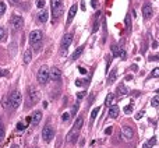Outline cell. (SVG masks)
Returning a JSON list of instances; mask_svg holds the SVG:
<instances>
[{"mask_svg": "<svg viewBox=\"0 0 159 148\" xmlns=\"http://www.w3.org/2000/svg\"><path fill=\"white\" fill-rule=\"evenodd\" d=\"M22 102V95L20 91H14L10 95V108L11 109H17Z\"/></svg>", "mask_w": 159, "mask_h": 148, "instance_id": "277c9868", "label": "cell"}, {"mask_svg": "<svg viewBox=\"0 0 159 148\" xmlns=\"http://www.w3.org/2000/svg\"><path fill=\"white\" fill-rule=\"evenodd\" d=\"M119 108H117L116 105H113V106H110L109 108V116L112 117V119H116L117 116H119Z\"/></svg>", "mask_w": 159, "mask_h": 148, "instance_id": "9a60e30c", "label": "cell"}, {"mask_svg": "<svg viewBox=\"0 0 159 148\" xmlns=\"http://www.w3.org/2000/svg\"><path fill=\"white\" fill-rule=\"evenodd\" d=\"M43 39V34L42 31H39V30H35V31L31 32V35H30V42H31V45L34 46V48H39V45H41V42H42Z\"/></svg>", "mask_w": 159, "mask_h": 148, "instance_id": "7a4b0ae2", "label": "cell"}, {"mask_svg": "<svg viewBox=\"0 0 159 148\" xmlns=\"http://www.w3.org/2000/svg\"><path fill=\"white\" fill-rule=\"evenodd\" d=\"M151 105L154 106V108H156V106L159 105V95H156V96H154V98H152V101H151Z\"/></svg>", "mask_w": 159, "mask_h": 148, "instance_id": "4316f807", "label": "cell"}, {"mask_svg": "<svg viewBox=\"0 0 159 148\" xmlns=\"http://www.w3.org/2000/svg\"><path fill=\"white\" fill-rule=\"evenodd\" d=\"M85 95H87V92H85V91H83V92H78V94H77V98H78V99H83Z\"/></svg>", "mask_w": 159, "mask_h": 148, "instance_id": "e575fe53", "label": "cell"}, {"mask_svg": "<svg viewBox=\"0 0 159 148\" xmlns=\"http://www.w3.org/2000/svg\"><path fill=\"white\" fill-rule=\"evenodd\" d=\"M142 15H144L145 20H149L152 17V7L149 4H144L142 6Z\"/></svg>", "mask_w": 159, "mask_h": 148, "instance_id": "7c38bea8", "label": "cell"}, {"mask_svg": "<svg viewBox=\"0 0 159 148\" xmlns=\"http://www.w3.org/2000/svg\"><path fill=\"white\" fill-rule=\"evenodd\" d=\"M17 128H18V130H24V128H25V124H22V123H18V124H17Z\"/></svg>", "mask_w": 159, "mask_h": 148, "instance_id": "b9f144b4", "label": "cell"}, {"mask_svg": "<svg viewBox=\"0 0 159 148\" xmlns=\"http://www.w3.org/2000/svg\"><path fill=\"white\" fill-rule=\"evenodd\" d=\"M83 50H84V46H80V48H78V49H77V50H75L73 54H71V59H73V60H77V59L81 56Z\"/></svg>", "mask_w": 159, "mask_h": 148, "instance_id": "e0dca14e", "label": "cell"}, {"mask_svg": "<svg viewBox=\"0 0 159 148\" xmlns=\"http://www.w3.org/2000/svg\"><path fill=\"white\" fill-rule=\"evenodd\" d=\"M78 70H80V73H81V74H85V73H87V70H85L84 67H78Z\"/></svg>", "mask_w": 159, "mask_h": 148, "instance_id": "7bdbcfd3", "label": "cell"}, {"mask_svg": "<svg viewBox=\"0 0 159 148\" xmlns=\"http://www.w3.org/2000/svg\"><path fill=\"white\" fill-rule=\"evenodd\" d=\"M85 84V81H83V80H77V81H75V85H77V87H81V85H84Z\"/></svg>", "mask_w": 159, "mask_h": 148, "instance_id": "f35d334b", "label": "cell"}, {"mask_svg": "<svg viewBox=\"0 0 159 148\" xmlns=\"http://www.w3.org/2000/svg\"><path fill=\"white\" fill-rule=\"evenodd\" d=\"M83 123H84V119H83V117H78V119L75 120L74 126H73V130L80 131V130H81V127H83Z\"/></svg>", "mask_w": 159, "mask_h": 148, "instance_id": "2e32d148", "label": "cell"}, {"mask_svg": "<svg viewBox=\"0 0 159 148\" xmlns=\"http://www.w3.org/2000/svg\"><path fill=\"white\" fill-rule=\"evenodd\" d=\"M1 108H3V109H9V108H10V98L4 96V98L1 99Z\"/></svg>", "mask_w": 159, "mask_h": 148, "instance_id": "ffe728a7", "label": "cell"}, {"mask_svg": "<svg viewBox=\"0 0 159 148\" xmlns=\"http://www.w3.org/2000/svg\"><path fill=\"white\" fill-rule=\"evenodd\" d=\"M126 27H127V30H131V18H130V15H126Z\"/></svg>", "mask_w": 159, "mask_h": 148, "instance_id": "f1b7e54d", "label": "cell"}, {"mask_svg": "<svg viewBox=\"0 0 159 148\" xmlns=\"http://www.w3.org/2000/svg\"><path fill=\"white\" fill-rule=\"evenodd\" d=\"M131 110H133L131 105H128V106H126V108H124V113H126V115H130V113H131Z\"/></svg>", "mask_w": 159, "mask_h": 148, "instance_id": "1f68e13d", "label": "cell"}, {"mask_svg": "<svg viewBox=\"0 0 159 148\" xmlns=\"http://www.w3.org/2000/svg\"><path fill=\"white\" fill-rule=\"evenodd\" d=\"M110 49H112V52H113V56H121V52H123V50H120L117 45L113 43V45L110 46Z\"/></svg>", "mask_w": 159, "mask_h": 148, "instance_id": "d6986e66", "label": "cell"}, {"mask_svg": "<svg viewBox=\"0 0 159 148\" xmlns=\"http://www.w3.org/2000/svg\"><path fill=\"white\" fill-rule=\"evenodd\" d=\"M9 1H10L11 4H18L20 3V0H9Z\"/></svg>", "mask_w": 159, "mask_h": 148, "instance_id": "ee69618b", "label": "cell"}, {"mask_svg": "<svg viewBox=\"0 0 159 148\" xmlns=\"http://www.w3.org/2000/svg\"><path fill=\"white\" fill-rule=\"evenodd\" d=\"M70 113H63V116H62V119H63L64 122H67V120H70Z\"/></svg>", "mask_w": 159, "mask_h": 148, "instance_id": "836d02e7", "label": "cell"}, {"mask_svg": "<svg viewBox=\"0 0 159 148\" xmlns=\"http://www.w3.org/2000/svg\"><path fill=\"white\" fill-rule=\"evenodd\" d=\"M11 148H18V145H17V144H13V145H11Z\"/></svg>", "mask_w": 159, "mask_h": 148, "instance_id": "bcb514c9", "label": "cell"}, {"mask_svg": "<svg viewBox=\"0 0 159 148\" xmlns=\"http://www.w3.org/2000/svg\"><path fill=\"white\" fill-rule=\"evenodd\" d=\"M144 116V110H141V112H138L137 115H136V119H137V120H140V119H141V117Z\"/></svg>", "mask_w": 159, "mask_h": 148, "instance_id": "d590c367", "label": "cell"}, {"mask_svg": "<svg viewBox=\"0 0 159 148\" xmlns=\"http://www.w3.org/2000/svg\"><path fill=\"white\" fill-rule=\"evenodd\" d=\"M48 17H49V14H48V11L46 10H39L38 11V14H36V18H38V21L39 22H46L48 21Z\"/></svg>", "mask_w": 159, "mask_h": 148, "instance_id": "4fadbf2b", "label": "cell"}, {"mask_svg": "<svg viewBox=\"0 0 159 148\" xmlns=\"http://www.w3.org/2000/svg\"><path fill=\"white\" fill-rule=\"evenodd\" d=\"M77 109H78V102H77V104L74 105V108H73V112H71L73 115H75V113H77Z\"/></svg>", "mask_w": 159, "mask_h": 148, "instance_id": "60d3db41", "label": "cell"}, {"mask_svg": "<svg viewBox=\"0 0 159 148\" xmlns=\"http://www.w3.org/2000/svg\"><path fill=\"white\" fill-rule=\"evenodd\" d=\"M31 59H32V53H31V50L28 49V50L25 52V54H24V63H30Z\"/></svg>", "mask_w": 159, "mask_h": 148, "instance_id": "cb8c5ba5", "label": "cell"}, {"mask_svg": "<svg viewBox=\"0 0 159 148\" xmlns=\"http://www.w3.org/2000/svg\"><path fill=\"white\" fill-rule=\"evenodd\" d=\"M151 77H159V67H156V69H154V70H152Z\"/></svg>", "mask_w": 159, "mask_h": 148, "instance_id": "f546056e", "label": "cell"}, {"mask_svg": "<svg viewBox=\"0 0 159 148\" xmlns=\"http://www.w3.org/2000/svg\"><path fill=\"white\" fill-rule=\"evenodd\" d=\"M36 4H38V7L42 10L43 7H45V0H38V3H36Z\"/></svg>", "mask_w": 159, "mask_h": 148, "instance_id": "d6a6232c", "label": "cell"}, {"mask_svg": "<svg viewBox=\"0 0 159 148\" xmlns=\"http://www.w3.org/2000/svg\"><path fill=\"white\" fill-rule=\"evenodd\" d=\"M4 39H6V30L0 27V41H4Z\"/></svg>", "mask_w": 159, "mask_h": 148, "instance_id": "83f0119b", "label": "cell"}, {"mask_svg": "<svg viewBox=\"0 0 159 148\" xmlns=\"http://www.w3.org/2000/svg\"><path fill=\"white\" fill-rule=\"evenodd\" d=\"M0 130H1V122H0Z\"/></svg>", "mask_w": 159, "mask_h": 148, "instance_id": "7dc6e473", "label": "cell"}, {"mask_svg": "<svg viewBox=\"0 0 159 148\" xmlns=\"http://www.w3.org/2000/svg\"><path fill=\"white\" fill-rule=\"evenodd\" d=\"M4 11H6V4L3 1H0V15L4 14Z\"/></svg>", "mask_w": 159, "mask_h": 148, "instance_id": "4dcf8cb0", "label": "cell"}, {"mask_svg": "<svg viewBox=\"0 0 159 148\" xmlns=\"http://www.w3.org/2000/svg\"><path fill=\"white\" fill-rule=\"evenodd\" d=\"M91 4H92V7H94V9H98V6H99L98 0H92V1H91Z\"/></svg>", "mask_w": 159, "mask_h": 148, "instance_id": "8d00e7d4", "label": "cell"}, {"mask_svg": "<svg viewBox=\"0 0 159 148\" xmlns=\"http://www.w3.org/2000/svg\"><path fill=\"white\" fill-rule=\"evenodd\" d=\"M50 6H52L54 18H57V17H60L63 14V3H62V0H50Z\"/></svg>", "mask_w": 159, "mask_h": 148, "instance_id": "3957f363", "label": "cell"}, {"mask_svg": "<svg viewBox=\"0 0 159 148\" xmlns=\"http://www.w3.org/2000/svg\"><path fill=\"white\" fill-rule=\"evenodd\" d=\"M113 102H115V95H113V94H109V95L106 96V101H105V104L107 106H109V108H110V106H112V104H113Z\"/></svg>", "mask_w": 159, "mask_h": 148, "instance_id": "7402d4cb", "label": "cell"}, {"mask_svg": "<svg viewBox=\"0 0 159 148\" xmlns=\"http://www.w3.org/2000/svg\"><path fill=\"white\" fill-rule=\"evenodd\" d=\"M149 60H159V56H151Z\"/></svg>", "mask_w": 159, "mask_h": 148, "instance_id": "f6af8a7d", "label": "cell"}, {"mask_svg": "<svg viewBox=\"0 0 159 148\" xmlns=\"http://www.w3.org/2000/svg\"><path fill=\"white\" fill-rule=\"evenodd\" d=\"M112 131H113V127H107V128L105 130V133L107 134V136H109V134H112Z\"/></svg>", "mask_w": 159, "mask_h": 148, "instance_id": "ab89813d", "label": "cell"}, {"mask_svg": "<svg viewBox=\"0 0 159 148\" xmlns=\"http://www.w3.org/2000/svg\"><path fill=\"white\" fill-rule=\"evenodd\" d=\"M9 71L7 70H3V69H0V77H4V75H7Z\"/></svg>", "mask_w": 159, "mask_h": 148, "instance_id": "74e56055", "label": "cell"}, {"mask_svg": "<svg viewBox=\"0 0 159 148\" xmlns=\"http://www.w3.org/2000/svg\"><path fill=\"white\" fill-rule=\"evenodd\" d=\"M78 133L80 131H75V130H73L71 128V131L67 134V137H66V140H67V143H70V144H74L75 141L78 140Z\"/></svg>", "mask_w": 159, "mask_h": 148, "instance_id": "8fae6325", "label": "cell"}, {"mask_svg": "<svg viewBox=\"0 0 159 148\" xmlns=\"http://www.w3.org/2000/svg\"><path fill=\"white\" fill-rule=\"evenodd\" d=\"M11 27H13V30H15V31H18V30H21L22 25H24V20H22V17L20 15H13L11 17Z\"/></svg>", "mask_w": 159, "mask_h": 148, "instance_id": "52a82bcc", "label": "cell"}, {"mask_svg": "<svg viewBox=\"0 0 159 148\" xmlns=\"http://www.w3.org/2000/svg\"><path fill=\"white\" fill-rule=\"evenodd\" d=\"M155 143H156V137H152L149 141H147V143L144 144V147L142 148H152L154 145H155Z\"/></svg>", "mask_w": 159, "mask_h": 148, "instance_id": "44dd1931", "label": "cell"}, {"mask_svg": "<svg viewBox=\"0 0 159 148\" xmlns=\"http://www.w3.org/2000/svg\"><path fill=\"white\" fill-rule=\"evenodd\" d=\"M49 80H50V70H49L48 66H42L39 73H38V81H39V84L45 85L48 84Z\"/></svg>", "mask_w": 159, "mask_h": 148, "instance_id": "6da1fadb", "label": "cell"}, {"mask_svg": "<svg viewBox=\"0 0 159 148\" xmlns=\"http://www.w3.org/2000/svg\"><path fill=\"white\" fill-rule=\"evenodd\" d=\"M121 136H123V138H126V140H131V138L134 137V130L130 126H123V128H121Z\"/></svg>", "mask_w": 159, "mask_h": 148, "instance_id": "ba28073f", "label": "cell"}, {"mask_svg": "<svg viewBox=\"0 0 159 148\" xmlns=\"http://www.w3.org/2000/svg\"><path fill=\"white\" fill-rule=\"evenodd\" d=\"M99 110H101L99 108H95V109L92 110V113H91V120H92V122H94V120L96 119V116H98V113H99Z\"/></svg>", "mask_w": 159, "mask_h": 148, "instance_id": "484cf974", "label": "cell"}, {"mask_svg": "<svg viewBox=\"0 0 159 148\" xmlns=\"http://www.w3.org/2000/svg\"><path fill=\"white\" fill-rule=\"evenodd\" d=\"M73 36H74V34L73 32H68V34H66L63 36V39H62V52H66V49H68V46L71 45L73 42Z\"/></svg>", "mask_w": 159, "mask_h": 148, "instance_id": "8992f818", "label": "cell"}, {"mask_svg": "<svg viewBox=\"0 0 159 148\" xmlns=\"http://www.w3.org/2000/svg\"><path fill=\"white\" fill-rule=\"evenodd\" d=\"M60 78H62V71H60L57 67H52V69H50V80L59 81Z\"/></svg>", "mask_w": 159, "mask_h": 148, "instance_id": "30bf717a", "label": "cell"}, {"mask_svg": "<svg viewBox=\"0 0 159 148\" xmlns=\"http://www.w3.org/2000/svg\"><path fill=\"white\" fill-rule=\"evenodd\" d=\"M77 10H78V6L77 4H73L71 7H70V11H68V17H67V22L70 24L71 20L75 17V14H77Z\"/></svg>", "mask_w": 159, "mask_h": 148, "instance_id": "5bb4252c", "label": "cell"}, {"mask_svg": "<svg viewBox=\"0 0 159 148\" xmlns=\"http://www.w3.org/2000/svg\"><path fill=\"white\" fill-rule=\"evenodd\" d=\"M41 119H42V112L36 110V112H35V115L32 116V120H34V123H35V124H38V123L41 122Z\"/></svg>", "mask_w": 159, "mask_h": 148, "instance_id": "ac0fdd59", "label": "cell"}, {"mask_svg": "<svg viewBox=\"0 0 159 148\" xmlns=\"http://www.w3.org/2000/svg\"><path fill=\"white\" fill-rule=\"evenodd\" d=\"M54 137V130H53L50 126H45L42 130V138L43 141H46V143H50Z\"/></svg>", "mask_w": 159, "mask_h": 148, "instance_id": "5b68a950", "label": "cell"}, {"mask_svg": "<svg viewBox=\"0 0 159 148\" xmlns=\"http://www.w3.org/2000/svg\"><path fill=\"white\" fill-rule=\"evenodd\" d=\"M158 94H159V91H158Z\"/></svg>", "mask_w": 159, "mask_h": 148, "instance_id": "c3c4849f", "label": "cell"}, {"mask_svg": "<svg viewBox=\"0 0 159 148\" xmlns=\"http://www.w3.org/2000/svg\"><path fill=\"white\" fill-rule=\"evenodd\" d=\"M115 80H116V70H113V71L110 73L109 78H107V83H109V84H112V83H113Z\"/></svg>", "mask_w": 159, "mask_h": 148, "instance_id": "d4e9b609", "label": "cell"}, {"mask_svg": "<svg viewBox=\"0 0 159 148\" xmlns=\"http://www.w3.org/2000/svg\"><path fill=\"white\" fill-rule=\"evenodd\" d=\"M28 96H30L31 104H35V102H38V101H39V92H38L35 88H32V87L28 88Z\"/></svg>", "mask_w": 159, "mask_h": 148, "instance_id": "9c48e42d", "label": "cell"}, {"mask_svg": "<svg viewBox=\"0 0 159 148\" xmlns=\"http://www.w3.org/2000/svg\"><path fill=\"white\" fill-rule=\"evenodd\" d=\"M119 94H120V95H127V94H128L127 87H126L124 84H120V85H119Z\"/></svg>", "mask_w": 159, "mask_h": 148, "instance_id": "603a6c76", "label": "cell"}]
</instances>
